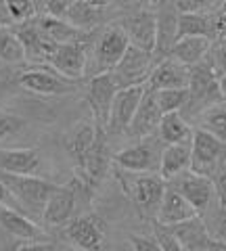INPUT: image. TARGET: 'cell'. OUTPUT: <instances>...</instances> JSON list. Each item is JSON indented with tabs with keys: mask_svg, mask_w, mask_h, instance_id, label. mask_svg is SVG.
Wrapping results in <instances>:
<instances>
[{
	"mask_svg": "<svg viewBox=\"0 0 226 251\" xmlns=\"http://www.w3.org/2000/svg\"><path fill=\"white\" fill-rule=\"evenodd\" d=\"M168 186L174 188V191L180 195V197L189 203L199 216H203L205 211L216 203V191H214L212 178L199 176L191 170H186L180 176L172 178L168 182Z\"/></svg>",
	"mask_w": 226,
	"mask_h": 251,
	"instance_id": "10",
	"label": "cell"
},
{
	"mask_svg": "<svg viewBox=\"0 0 226 251\" xmlns=\"http://www.w3.org/2000/svg\"><path fill=\"white\" fill-rule=\"evenodd\" d=\"M155 103L161 109V113H180L182 107L186 105L189 99V90L186 88H170V90H153Z\"/></svg>",
	"mask_w": 226,
	"mask_h": 251,
	"instance_id": "34",
	"label": "cell"
},
{
	"mask_svg": "<svg viewBox=\"0 0 226 251\" xmlns=\"http://www.w3.org/2000/svg\"><path fill=\"white\" fill-rule=\"evenodd\" d=\"M201 218H203V222L207 226V232L212 237V241L226 245V209H222L216 201Z\"/></svg>",
	"mask_w": 226,
	"mask_h": 251,
	"instance_id": "35",
	"label": "cell"
},
{
	"mask_svg": "<svg viewBox=\"0 0 226 251\" xmlns=\"http://www.w3.org/2000/svg\"><path fill=\"white\" fill-rule=\"evenodd\" d=\"M186 90H189V99H186V105L180 111L186 122L193 120V117L199 120L207 109L226 103L220 84H218V77L203 61L189 67V86H186Z\"/></svg>",
	"mask_w": 226,
	"mask_h": 251,
	"instance_id": "3",
	"label": "cell"
},
{
	"mask_svg": "<svg viewBox=\"0 0 226 251\" xmlns=\"http://www.w3.org/2000/svg\"><path fill=\"white\" fill-rule=\"evenodd\" d=\"M143 94H145V86L118 90V94L113 99V105H111V113H109L107 128H105L107 134H113V136L126 134L132 117H134L140 100H143Z\"/></svg>",
	"mask_w": 226,
	"mask_h": 251,
	"instance_id": "15",
	"label": "cell"
},
{
	"mask_svg": "<svg viewBox=\"0 0 226 251\" xmlns=\"http://www.w3.org/2000/svg\"><path fill=\"white\" fill-rule=\"evenodd\" d=\"M82 193H86V191H84V186L80 184L77 178L69 180L67 184H59L54 188V193L50 195V199L42 211V218H40L42 224L50 226V228H63L65 224H69L75 218L77 201H80Z\"/></svg>",
	"mask_w": 226,
	"mask_h": 251,
	"instance_id": "7",
	"label": "cell"
},
{
	"mask_svg": "<svg viewBox=\"0 0 226 251\" xmlns=\"http://www.w3.org/2000/svg\"><path fill=\"white\" fill-rule=\"evenodd\" d=\"M0 203H2V205H11V207H15V203H13V199H11L9 191H6V186H4V182H2V178H0ZM15 209H17V207H15Z\"/></svg>",
	"mask_w": 226,
	"mask_h": 251,
	"instance_id": "45",
	"label": "cell"
},
{
	"mask_svg": "<svg viewBox=\"0 0 226 251\" xmlns=\"http://www.w3.org/2000/svg\"><path fill=\"white\" fill-rule=\"evenodd\" d=\"M25 63V50L19 40L17 31L13 25H4L0 27V65L6 67H17Z\"/></svg>",
	"mask_w": 226,
	"mask_h": 251,
	"instance_id": "31",
	"label": "cell"
},
{
	"mask_svg": "<svg viewBox=\"0 0 226 251\" xmlns=\"http://www.w3.org/2000/svg\"><path fill=\"white\" fill-rule=\"evenodd\" d=\"M161 109L155 103V97H153V90L145 86V94H143V100L136 109L134 117L128 126V132L126 134L134 136V138H147V136H153L157 134V128H159V122H161Z\"/></svg>",
	"mask_w": 226,
	"mask_h": 251,
	"instance_id": "19",
	"label": "cell"
},
{
	"mask_svg": "<svg viewBox=\"0 0 226 251\" xmlns=\"http://www.w3.org/2000/svg\"><path fill=\"white\" fill-rule=\"evenodd\" d=\"M176 237V241L186 249V251H209L212 249V237L207 232V226L201 216H195L191 220H184L180 224L166 226Z\"/></svg>",
	"mask_w": 226,
	"mask_h": 251,
	"instance_id": "23",
	"label": "cell"
},
{
	"mask_svg": "<svg viewBox=\"0 0 226 251\" xmlns=\"http://www.w3.org/2000/svg\"><path fill=\"white\" fill-rule=\"evenodd\" d=\"M0 228L17 241H46V232L19 209L0 203Z\"/></svg>",
	"mask_w": 226,
	"mask_h": 251,
	"instance_id": "20",
	"label": "cell"
},
{
	"mask_svg": "<svg viewBox=\"0 0 226 251\" xmlns=\"http://www.w3.org/2000/svg\"><path fill=\"white\" fill-rule=\"evenodd\" d=\"M75 0H44V15L57 19H65V15L72 9V4Z\"/></svg>",
	"mask_w": 226,
	"mask_h": 251,
	"instance_id": "41",
	"label": "cell"
},
{
	"mask_svg": "<svg viewBox=\"0 0 226 251\" xmlns=\"http://www.w3.org/2000/svg\"><path fill=\"white\" fill-rule=\"evenodd\" d=\"M23 126H25V120H23V117L0 111V140H4V138H9L13 134H17V132H21Z\"/></svg>",
	"mask_w": 226,
	"mask_h": 251,
	"instance_id": "38",
	"label": "cell"
},
{
	"mask_svg": "<svg viewBox=\"0 0 226 251\" xmlns=\"http://www.w3.org/2000/svg\"><path fill=\"white\" fill-rule=\"evenodd\" d=\"M189 86V67L174 59L155 61L153 72L147 82V88L151 90H170V88H186Z\"/></svg>",
	"mask_w": 226,
	"mask_h": 251,
	"instance_id": "21",
	"label": "cell"
},
{
	"mask_svg": "<svg viewBox=\"0 0 226 251\" xmlns=\"http://www.w3.org/2000/svg\"><path fill=\"white\" fill-rule=\"evenodd\" d=\"M11 25H19L36 17V0H0Z\"/></svg>",
	"mask_w": 226,
	"mask_h": 251,
	"instance_id": "36",
	"label": "cell"
},
{
	"mask_svg": "<svg viewBox=\"0 0 226 251\" xmlns=\"http://www.w3.org/2000/svg\"><path fill=\"white\" fill-rule=\"evenodd\" d=\"M13 27L23 44V50H25V61L36 63V65H49L57 44L42 34L40 27L36 25V21L29 19V21L19 23V25H13Z\"/></svg>",
	"mask_w": 226,
	"mask_h": 251,
	"instance_id": "16",
	"label": "cell"
},
{
	"mask_svg": "<svg viewBox=\"0 0 226 251\" xmlns=\"http://www.w3.org/2000/svg\"><path fill=\"white\" fill-rule=\"evenodd\" d=\"M153 65L155 59L151 52L128 46V50L124 52L120 63L109 74H111L113 82L118 84V88H136V86H147Z\"/></svg>",
	"mask_w": 226,
	"mask_h": 251,
	"instance_id": "8",
	"label": "cell"
},
{
	"mask_svg": "<svg viewBox=\"0 0 226 251\" xmlns=\"http://www.w3.org/2000/svg\"><path fill=\"white\" fill-rule=\"evenodd\" d=\"M178 13H209L216 0H170Z\"/></svg>",
	"mask_w": 226,
	"mask_h": 251,
	"instance_id": "40",
	"label": "cell"
},
{
	"mask_svg": "<svg viewBox=\"0 0 226 251\" xmlns=\"http://www.w3.org/2000/svg\"><path fill=\"white\" fill-rule=\"evenodd\" d=\"M122 27L128 34L130 46L153 54L155 40H157V15H155V11H149V9L138 11Z\"/></svg>",
	"mask_w": 226,
	"mask_h": 251,
	"instance_id": "17",
	"label": "cell"
},
{
	"mask_svg": "<svg viewBox=\"0 0 226 251\" xmlns=\"http://www.w3.org/2000/svg\"><path fill=\"white\" fill-rule=\"evenodd\" d=\"M161 145L163 143L157 136L140 138L134 145L113 153L111 163L124 172H136V174H143V172H157L161 149H163Z\"/></svg>",
	"mask_w": 226,
	"mask_h": 251,
	"instance_id": "6",
	"label": "cell"
},
{
	"mask_svg": "<svg viewBox=\"0 0 226 251\" xmlns=\"http://www.w3.org/2000/svg\"><path fill=\"white\" fill-rule=\"evenodd\" d=\"M118 84L113 82L111 74H99L92 75L86 86V103L90 107L92 122L97 124V128L105 130L109 122V113H111L113 99L118 94Z\"/></svg>",
	"mask_w": 226,
	"mask_h": 251,
	"instance_id": "14",
	"label": "cell"
},
{
	"mask_svg": "<svg viewBox=\"0 0 226 251\" xmlns=\"http://www.w3.org/2000/svg\"><path fill=\"white\" fill-rule=\"evenodd\" d=\"M155 15H157V40H155L153 59L161 61L168 57L172 46L178 40V11L168 0V2L161 4V9Z\"/></svg>",
	"mask_w": 226,
	"mask_h": 251,
	"instance_id": "22",
	"label": "cell"
},
{
	"mask_svg": "<svg viewBox=\"0 0 226 251\" xmlns=\"http://www.w3.org/2000/svg\"><path fill=\"white\" fill-rule=\"evenodd\" d=\"M195 216H199L197 211H195L174 188L166 186V193H163V199L159 203L153 222L159 226H174V224H180L184 220H191Z\"/></svg>",
	"mask_w": 226,
	"mask_h": 251,
	"instance_id": "24",
	"label": "cell"
},
{
	"mask_svg": "<svg viewBox=\"0 0 226 251\" xmlns=\"http://www.w3.org/2000/svg\"><path fill=\"white\" fill-rule=\"evenodd\" d=\"M90 40H92V34L88 38H84V40L59 44L57 49H54V52H52L49 65L59 75H63L65 80L77 82V80H82V77H86Z\"/></svg>",
	"mask_w": 226,
	"mask_h": 251,
	"instance_id": "12",
	"label": "cell"
},
{
	"mask_svg": "<svg viewBox=\"0 0 226 251\" xmlns=\"http://www.w3.org/2000/svg\"><path fill=\"white\" fill-rule=\"evenodd\" d=\"M2 182L9 191L11 199L15 203L21 214H25L27 218H42V211L49 203L50 195L54 193V188L59 184L44 180L40 176H15V174H0Z\"/></svg>",
	"mask_w": 226,
	"mask_h": 251,
	"instance_id": "2",
	"label": "cell"
},
{
	"mask_svg": "<svg viewBox=\"0 0 226 251\" xmlns=\"http://www.w3.org/2000/svg\"><path fill=\"white\" fill-rule=\"evenodd\" d=\"M203 63L212 69V74L216 77H222L226 74V38H216V40H212Z\"/></svg>",
	"mask_w": 226,
	"mask_h": 251,
	"instance_id": "37",
	"label": "cell"
},
{
	"mask_svg": "<svg viewBox=\"0 0 226 251\" xmlns=\"http://www.w3.org/2000/svg\"><path fill=\"white\" fill-rule=\"evenodd\" d=\"M155 4H163V2H168V0H153Z\"/></svg>",
	"mask_w": 226,
	"mask_h": 251,
	"instance_id": "49",
	"label": "cell"
},
{
	"mask_svg": "<svg viewBox=\"0 0 226 251\" xmlns=\"http://www.w3.org/2000/svg\"><path fill=\"white\" fill-rule=\"evenodd\" d=\"M115 180L120 182L126 199L132 203V207L138 211L140 218L153 220L157 214V207L163 199L168 182L163 180L157 172H124L115 168Z\"/></svg>",
	"mask_w": 226,
	"mask_h": 251,
	"instance_id": "1",
	"label": "cell"
},
{
	"mask_svg": "<svg viewBox=\"0 0 226 251\" xmlns=\"http://www.w3.org/2000/svg\"><path fill=\"white\" fill-rule=\"evenodd\" d=\"M99 19H100V9H95V6L82 2V0H75L69 13L65 15V21H69L74 27L82 31H90L99 23Z\"/></svg>",
	"mask_w": 226,
	"mask_h": 251,
	"instance_id": "32",
	"label": "cell"
},
{
	"mask_svg": "<svg viewBox=\"0 0 226 251\" xmlns=\"http://www.w3.org/2000/svg\"><path fill=\"white\" fill-rule=\"evenodd\" d=\"M4 25V19H0V27H2Z\"/></svg>",
	"mask_w": 226,
	"mask_h": 251,
	"instance_id": "51",
	"label": "cell"
},
{
	"mask_svg": "<svg viewBox=\"0 0 226 251\" xmlns=\"http://www.w3.org/2000/svg\"><path fill=\"white\" fill-rule=\"evenodd\" d=\"M197 128L209 132L212 136H216L220 143L226 145V103H220L199 117Z\"/></svg>",
	"mask_w": 226,
	"mask_h": 251,
	"instance_id": "33",
	"label": "cell"
},
{
	"mask_svg": "<svg viewBox=\"0 0 226 251\" xmlns=\"http://www.w3.org/2000/svg\"><path fill=\"white\" fill-rule=\"evenodd\" d=\"M109 166H111V153H109V149H107V132L99 130L97 143L75 163V170H77L75 178L80 180L84 191L90 195L100 184V180L105 178Z\"/></svg>",
	"mask_w": 226,
	"mask_h": 251,
	"instance_id": "11",
	"label": "cell"
},
{
	"mask_svg": "<svg viewBox=\"0 0 226 251\" xmlns=\"http://www.w3.org/2000/svg\"><path fill=\"white\" fill-rule=\"evenodd\" d=\"M34 21H36V25L40 27L42 34L57 46L67 44V42H75V40H84V38L90 36V31H82V29L74 27L69 21L50 17V15H36Z\"/></svg>",
	"mask_w": 226,
	"mask_h": 251,
	"instance_id": "26",
	"label": "cell"
},
{
	"mask_svg": "<svg viewBox=\"0 0 226 251\" xmlns=\"http://www.w3.org/2000/svg\"><path fill=\"white\" fill-rule=\"evenodd\" d=\"M40 151L34 147L25 149H0V174L38 176L40 172Z\"/></svg>",
	"mask_w": 226,
	"mask_h": 251,
	"instance_id": "18",
	"label": "cell"
},
{
	"mask_svg": "<svg viewBox=\"0 0 226 251\" xmlns=\"http://www.w3.org/2000/svg\"><path fill=\"white\" fill-rule=\"evenodd\" d=\"M193 126L191 122H186L180 113H166L161 115L159 128H157V136L163 145H184L191 143L193 138Z\"/></svg>",
	"mask_w": 226,
	"mask_h": 251,
	"instance_id": "28",
	"label": "cell"
},
{
	"mask_svg": "<svg viewBox=\"0 0 226 251\" xmlns=\"http://www.w3.org/2000/svg\"><path fill=\"white\" fill-rule=\"evenodd\" d=\"M82 2L95 6V9H103V6H107L109 2H111V0H82Z\"/></svg>",
	"mask_w": 226,
	"mask_h": 251,
	"instance_id": "46",
	"label": "cell"
},
{
	"mask_svg": "<svg viewBox=\"0 0 226 251\" xmlns=\"http://www.w3.org/2000/svg\"><path fill=\"white\" fill-rule=\"evenodd\" d=\"M207 38L216 40L214 15L209 13H178V40L180 38Z\"/></svg>",
	"mask_w": 226,
	"mask_h": 251,
	"instance_id": "29",
	"label": "cell"
},
{
	"mask_svg": "<svg viewBox=\"0 0 226 251\" xmlns=\"http://www.w3.org/2000/svg\"><path fill=\"white\" fill-rule=\"evenodd\" d=\"M226 166V145L209 132L195 128L191 138V172L214 178L216 172Z\"/></svg>",
	"mask_w": 226,
	"mask_h": 251,
	"instance_id": "5",
	"label": "cell"
},
{
	"mask_svg": "<svg viewBox=\"0 0 226 251\" xmlns=\"http://www.w3.org/2000/svg\"><path fill=\"white\" fill-rule=\"evenodd\" d=\"M130 245L132 251H161L157 239L147 234H130Z\"/></svg>",
	"mask_w": 226,
	"mask_h": 251,
	"instance_id": "42",
	"label": "cell"
},
{
	"mask_svg": "<svg viewBox=\"0 0 226 251\" xmlns=\"http://www.w3.org/2000/svg\"><path fill=\"white\" fill-rule=\"evenodd\" d=\"M13 251H54V243H50V241H21Z\"/></svg>",
	"mask_w": 226,
	"mask_h": 251,
	"instance_id": "44",
	"label": "cell"
},
{
	"mask_svg": "<svg viewBox=\"0 0 226 251\" xmlns=\"http://www.w3.org/2000/svg\"><path fill=\"white\" fill-rule=\"evenodd\" d=\"M63 239L77 251H103L105 222L97 214H80L63 226Z\"/></svg>",
	"mask_w": 226,
	"mask_h": 251,
	"instance_id": "9",
	"label": "cell"
},
{
	"mask_svg": "<svg viewBox=\"0 0 226 251\" xmlns=\"http://www.w3.org/2000/svg\"><path fill=\"white\" fill-rule=\"evenodd\" d=\"M218 84H220V90H222L224 99H226V74H224L222 77H218Z\"/></svg>",
	"mask_w": 226,
	"mask_h": 251,
	"instance_id": "47",
	"label": "cell"
},
{
	"mask_svg": "<svg viewBox=\"0 0 226 251\" xmlns=\"http://www.w3.org/2000/svg\"><path fill=\"white\" fill-rule=\"evenodd\" d=\"M220 11H226V0H224V2H222V9Z\"/></svg>",
	"mask_w": 226,
	"mask_h": 251,
	"instance_id": "50",
	"label": "cell"
},
{
	"mask_svg": "<svg viewBox=\"0 0 226 251\" xmlns=\"http://www.w3.org/2000/svg\"><path fill=\"white\" fill-rule=\"evenodd\" d=\"M153 237L157 239L161 251H186V249L180 245V243L176 241L174 234L166 228V226H159V224L153 222Z\"/></svg>",
	"mask_w": 226,
	"mask_h": 251,
	"instance_id": "39",
	"label": "cell"
},
{
	"mask_svg": "<svg viewBox=\"0 0 226 251\" xmlns=\"http://www.w3.org/2000/svg\"><path fill=\"white\" fill-rule=\"evenodd\" d=\"M99 130L100 128H97V124L92 120H82L63 136V147L67 155L74 159V163H77L92 149V145L97 143Z\"/></svg>",
	"mask_w": 226,
	"mask_h": 251,
	"instance_id": "25",
	"label": "cell"
},
{
	"mask_svg": "<svg viewBox=\"0 0 226 251\" xmlns=\"http://www.w3.org/2000/svg\"><path fill=\"white\" fill-rule=\"evenodd\" d=\"M17 82L23 90L40 94V97H63L75 90V82L65 80L50 65H36L21 72Z\"/></svg>",
	"mask_w": 226,
	"mask_h": 251,
	"instance_id": "13",
	"label": "cell"
},
{
	"mask_svg": "<svg viewBox=\"0 0 226 251\" xmlns=\"http://www.w3.org/2000/svg\"><path fill=\"white\" fill-rule=\"evenodd\" d=\"M209 251H226V245L224 243H212V249Z\"/></svg>",
	"mask_w": 226,
	"mask_h": 251,
	"instance_id": "48",
	"label": "cell"
},
{
	"mask_svg": "<svg viewBox=\"0 0 226 251\" xmlns=\"http://www.w3.org/2000/svg\"><path fill=\"white\" fill-rule=\"evenodd\" d=\"M209 44H212V40L199 38V36L180 38V40H176V44L172 46V50H170L168 57L178 61V63H182L184 67H193V65H197V63H201L205 59V54L209 50Z\"/></svg>",
	"mask_w": 226,
	"mask_h": 251,
	"instance_id": "30",
	"label": "cell"
},
{
	"mask_svg": "<svg viewBox=\"0 0 226 251\" xmlns=\"http://www.w3.org/2000/svg\"><path fill=\"white\" fill-rule=\"evenodd\" d=\"M212 182H214L218 205H220L222 209H226V166L216 172V176L212 178Z\"/></svg>",
	"mask_w": 226,
	"mask_h": 251,
	"instance_id": "43",
	"label": "cell"
},
{
	"mask_svg": "<svg viewBox=\"0 0 226 251\" xmlns=\"http://www.w3.org/2000/svg\"><path fill=\"white\" fill-rule=\"evenodd\" d=\"M189 168H191V143L166 145L161 149L157 174L166 180V182H170V180L176 176H180L182 172H186Z\"/></svg>",
	"mask_w": 226,
	"mask_h": 251,
	"instance_id": "27",
	"label": "cell"
},
{
	"mask_svg": "<svg viewBox=\"0 0 226 251\" xmlns=\"http://www.w3.org/2000/svg\"><path fill=\"white\" fill-rule=\"evenodd\" d=\"M130 40L122 25H107L103 31H99L97 38L90 40L88 46V65L86 75L109 74L118 65L124 52L128 50Z\"/></svg>",
	"mask_w": 226,
	"mask_h": 251,
	"instance_id": "4",
	"label": "cell"
}]
</instances>
